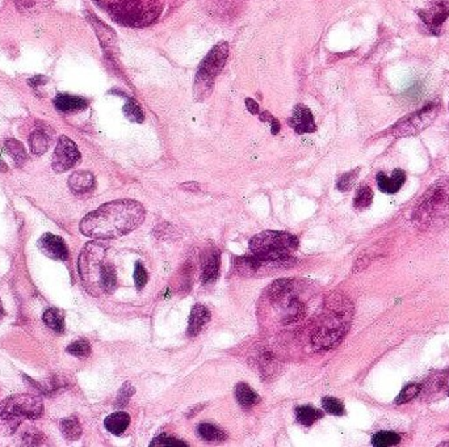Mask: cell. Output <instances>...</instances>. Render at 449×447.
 Returning <instances> with one entry per match:
<instances>
[{"label":"cell","mask_w":449,"mask_h":447,"mask_svg":"<svg viewBox=\"0 0 449 447\" xmlns=\"http://www.w3.org/2000/svg\"><path fill=\"white\" fill-rule=\"evenodd\" d=\"M438 113V103H429L426 107L420 108L417 112L398 121L389 133L396 138L417 135L435 121Z\"/></svg>","instance_id":"cell-8"},{"label":"cell","mask_w":449,"mask_h":447,"mask_svg":"<svg viewBox=\"0 0 449 447\" xmlns=\"http://www.w3.org/2000/svg\"><path fill=\"white\" fill-rule=\"evenodd\" d=\"M161 12L159 0H120L109 15L127 27H146L155 22Z\"/></svg>","instance_id":"cell-7"},{"label":"cell","mask_w":449,"mask_h":447,"mask_svg":"<svg viewBox=\"0 0 449 447\" xmlns=\"http://www.w3.org/2000/svg\"><path fill=\"white\" fill-rule=\"evenodd\" d=\"M67 353L78 358H86L91 354V345L86 340H78L67 346Z\"/></svg>","instance_id":"cell-32"},{"label":"cell","mask_w":449,"mask_h":447,"mask_svg":"<svg viewBox=\"0 0 449 447\" xmlns=\"http://www.w3.org/2000/svg\"><path fill=\"white\" fill-rule=\"evenodd\" d=\"M420 388H422V386L418 383H411L406 386V387L401 391V394L398 395L396 400L397 404H405L407 402L413 400V399L420 393Z\"/></svg>","instance_id":"cell-34"},{"label":"cell","mask_w":449,"mask_h":447,"mask_svg":"<svg viewBox=\"0 0 449 447\" xmlns=\"http://www.w3.org/2000/svg\"><path fill=\"white\" fill-rule=\"evenodd\" d=\"M130 425V416L125 412H116L108 416L104 421V426L109 433L115 436H121Z\"/></svg>","instance_id":"cell-19"},{"label":"cell","mask_w":449,"mask_h":447,"mask_svg":"<svg viewBox=\"0 0 449 447\" xmlns=\"http://www.w3.org/2000/svg\"><path fill=\"white\" fill-rule=\"evenodd\" d=\"M106 257L107 247L99 242L86 244L79 256L80 278L92 295L111 294L116 288V270Z\"/></svg>","instance_id":"cell-2"},{"label":"cell","mask_w":449,"mask_h":447,"mask_svg":"<svg viewBox=\"0 0 449 447\" xmlns=\"http://www.w3.org/2000/svg\"><path fill=\"white\" fill-rule=\"evenodd\" d=\"M296 413H297V418H299V423L305 426L313 425L317 420H320L322 416H323L321 411L313 408L311 405L299 406L297 411H296Z\"/></svg>","instance_id":"cell-28"},{"label":"cell","mask_w":449,"mask_h":447,"mask_svg":"<svg viewBox=\"0 0 449 447\" xmlns=\"http://www.w3.org/2000/svg\"><path fill=\"white\" fill-rule=\"evenodd\" d=\"M46 83H48V78H45L43 75H37V76H34V78L28 80V85L33 87V88L43 87Z\"/></svg>","instance_id":"cell-41"},{"label":"cell","mask_w":449,"mask_h":447,"mask_svg":"<svg viewBox=\"0 0 449 447\" xmlns=\"http://www.w3.org/2000/svg\"><path fill=\"white\" fill-rule=\"evenodd\" d=\"M418 16L434 34H439L441 25L448 19L449 0H428L425 8L418 11Z\"/></svg>","instance_id":"cell-10"},{"label":"cell","mask_w":449,"mask_h":447,"mask_svg":"<svg viewBox=\"0 0 449 447\" xmlns=\"http://www.w3.org/2000/svg\"><path fill=\"white\" fill-rule=\"evenodd\" d=\"M150 446H188V445L185 442H183V441L176 439V438L163 434V436L157 437L150 444Z\"/></svg>","instance_id":"cell-37"},{"label":"cell","mask_w":449,"mask_h":447,"mask_svg":"<svg viewBox=\"0 0 449 447\" xmlns=\"http://www.w3.org/2000/svg\"><path fill=\"white\" fill-rule=\"evenodd\" d=\"M145 207L134 200H117L87 214L80 222V233L97 240L116 239L134 231L143 224Z\"/></svg>","instance_id":"cell-1"},{"label":"cell","mask_w":449,"mask_h":447,"mask_svg":"<svg viewBox=\"0 0 449 447\" xmlns=\"http://www.w3.org/2000/svg\"><path fill=\"white\" fill-rule=\"evenodd\" d=\"M133 394H134V388H133V386L130 383L124 384V386L121 387L120 393H118L117 406L122 408V406H125V405L128 404L129 399L131 397V395Z\"/></svg>","instance_id":"cell-39"},{"label":"cell","mask_w":449,"mask_h":447,"mask_svg":"<svg viewBox=\"0 0 449 447\" xmlns=\"http://www.w3.org/2000/svg\"><path fill=\"white\" fill-rule=\"evenodd\" d=\"M357 176H359V170H353L342 175L338 180V185H336L338 189L342 192H348L357 180Z\"/></svg>","instance_id":"cell-35"},{"label":"cell","mask_w":449,"mask_h":447,"mask_svg":"<svg viewBox=\"0 0 449 447\" xmlns=\"http://www.w3.org/2000/svg\"><path fill=\"white\" fill-rule=\"evenodd\" d=\"M134 282H136V286H137L138 290L145 288L146 284H148V273H146V269H145V266L142 265L139 261L136 264V269H134Z\"/></svg>","instance_id":"cell-38"},{"label":"cell","mask_w":449,"mask_h":447,"mask_svg":"<svg viewBox=\"0 0 449 447\" xmlns=\"http://www.w3.org/2000/svg\"><path fill=\"white\" fill-rule=\"evenodd\" d=\"M54 0H15L17 11L25 16H34L48 10Z\"/></svg>","instance_id":"cell-20"},{"label":"cell","mask_w":449,"mask_h":447,"mask_svg":"<svg viewBox=\"0 0 449 447\" xmlns=\"http://www.w3.org/2000/svg\"><path fill=\"white\" fill-rule=\"evenodd\" d=\"M322 406H323V409H325L327 413H330V415L342 416L344 415V412H345L342 402H339V400L335 399V397H323Z\"/></svg>","instance_id":"cell-33"},{"label":"cell","mask_w":449,"mask_h":447,"mask_svg":"<svg viewBox=\"0 0 449 447\" xmlns=\"http://www.w3.org/2000/svg\"><path fill=\"white\" fill-rule=\"evenodd\" d=\"M3 314H4V309H3V305H1V300H0V318L3 316Z\"/></svg>","instance_id":"cell-45"},{"label":"cell","mask_w":449,"mask_h":447,"mask_svg":"<svg viewBox=\"0 0 449 447\" xmlns=\"http://www.w3.org/2000/svg\"><path fill=\"white\" fill-rule=\"evenodd\" d=\"M61 432L67 441H78L82 436V426L75 417L64 418L61 421Z\"/></svg>","instance_id":"cell-25"},{"label":"cell","mask_w":449,"mask_h":447,"mask_svg":"<svg viewBox=\"0 0 449 447\" xmlns=\"http://www.w3.org/2000/svg\"><path fill=\"white\" fill-rule=\"evenodd\" d=\"M373 201V192L369 186H362L356 196H355V200H353V206L357 209V210H363V209H366L371 206V203Z\"/></svg>","instance_id":"cell-29"},{"label":"cell","mask_w":449,"mask_h":447,"mask_svg":"<svg viewBox=\"0 0 449 447\" xmlns=\"http://www.w3.org/2000/svg\"><path fill=\"white\" fill-rule=\"evenodd\" d=\"M197 433L206 442H222L226 439V434L220 427L208 423L200 424L197 427Z\"/></svg>","instance_id":"cell-26"},{"label":"cell","mask_w":449,"mask_h":447,"mask_svg":"<svg viewBox=\"0 0 449 447\" xmlns=\"http://www.w3.org/2000/svg\"><path fill=\"white\" fill-rule=\"evenodd\" d=\"M49 145H50V139L43 129H36L31 134L29 146H31V149L34 155L45 154L49 149Z\"/></svg>","instance_id":"cell-23"},{"label":"cell","mask_w":449,"mask_h":447,"mask_svg":"<svg viewBox=\"0 0 449 447\" xmlns=\"http://www.w3.org/2000/svg\"><path fill=\"white\" fill-rule=\"evenodd\" d=\"M259 117H260V121H262V122H272V119L275 118L272 115H271V113H268V112L262 113Z\"/></svg>","instance_id":"cell-44"},{"label":"cell","mask_w":449,"mask_h":447,"mask_svg":"<svg viewBox=\"0 0 449 447\" xmlns=\"http://www.w3.org/2000/svg\"><path fill=\"white\" fill-rule=\"evenodd\" d=\"M449 221V179L435 182L422 200L413 214V224L420 230L440 227Z\"/></svg>","instance_id":"cell-3"},{"label":"cell","mask_w":449,"mask_h":447,"mask_svg":"<svg viewBox=\"0 0 449 447\" xmlns=\"http://www.w3.org/2000/svg\"><path fill=\"white\" fill-rule=\"evenodd\" d=\"M377 180V185L378 189L383 193H387V194H394L398 192L404 184L406 182V173L402 170H394L392 176L387 177L385 173L380 172L376 177Z\"/></svg>","instance_id":"cell-14"},{"label":"cell","mask_w":449,"mask_h":447,"mask_svg":"<svg viewBox=\"0 0 449 447\" xmlns=\"http://www.w3.org/2000/svg\"><path fill=\"white\" fill-rule=\"evenodd\" d=\"M399 442H401V436L393 432H380L374 434L372 438L373 446L377 447L393 446Z\"/></svg>","instance_id":"cell-30"},{"label":"cell","mask_w":449,"mask_h":447,"mask_svg":"<svg viewBox=\"0 0 449 447\" xmlns=\"http://www.w3.org/2000/svg\"><path fill=\"white\" fill-rule=\"evenodd\" d=\"M243 0H208L206 8L213 16L230 17L236 15L238 8L242 6Z\"/></svg>","instance_id":"cell-16"},{"label":"cell","mask_w":449,"mask_h":447,"mask_svg":"<svg viewBox=\"0 0 449 447\" xmlns=\"http://www.w3.org/2000/svg\"><path fill=\"white\" fill-rule=\"evenodd\" d=\"M299 247L294 235L281 231H263L250 242V249L257 258L267 263H283Z\"/></svg>","instance_id":"cell-5"},{"label":"cell","mask_w":449,"mask_h":447,"mask_svg":"<svg viewBox=\"0 0 449 447\" xmlns=\"http://www.w3.org/2000/svg\"><path fill=\"white\" fill-rule=\"evenodd\" d=\"M236 397L238 403L243 408H251L260 402L259 395L250 388L246 383H239L236 387Z\"/></svg>","instance_id":"cell-22"},{"label":"cell","mask_w":449,"mask_h":447,"mask_svg":"<svg viewBox=\"0 0 449 447\" xmlns=\"http://www.w3.org/2000/svg\"><path fill=\"white\" fill-rule=\"evenodd\" d=\"M43 441V436L37 429H29L22 437V444L25 446H38Z\"/></svg>","instance_id":"cell-36"},{"label":"cell","mask_w":449,"mask_h":447,"mask_svg":"<svg viewBox=\"0 0 449 447\" xmlns=\"http://www.w3.org/2000/svg\"><path fill=\"white\" fill-rule=\"evenodd\" d=\"M220 270V252L212 251L203 263V279L204 284H212L218 277Z\"/></svg>","instance_id":"cell-21"},{"label":"cell","mask_w":449,"mask_h":447,"mask_svg":"<svg viewBox=\"0 0 449 447\" xmlns=\"http://www.w3.org/2000/svg\"><path fill=\"white\" fill-rule=\"evenodd\" d=\"M86 19L97 33L103 50L106 52L108 57H113V54L117 50V37L115 31L109 28L107 24H104L100 19H97V16L92 15L91 12H86Z\"/></svg>","instance_id":"cell-11"},{"label":"cell","mask_w":449,"mask_h":447,"mask_svg":"<svg viewBox=\"0 0 449 447\" xmlns=\"http://www.w3.org/2000/svg\"><path fill=\"white\" fill-rule=\"evenodd\" d=\"M43 413L40 397L32 395H13L0 404V434H13L24 418L37 420Z\"/></svg>","instance_id":"cell-4"},{"label":"cell","mask_w":449,"mask_h":447,"mask_svg":"<svg viewBox=\"0 0 449 447\" xmlns=\"http://www.w3.org/2000/svg\"><path fill=\"white\" fill-rule=\"evenodd\" d=\"M289 125L290 128L294 129L297 134H308L315 131L317 129L311 109L305 107L304 104H299L294 107L292 117L289 118Z\"/></svg>","instance_id":"cell-13"},{"label":"cell","mask_w":449,"mask_h":447,"mask_svg":"<svg viewBox=\"0 0 449 447\" xmlns=\"http://www.w3.org/2000/svg\"><path fill=\"white\" fill-rule=\"evenodd\" d=\"M43 323L57 333H62L64 330V315L61 309H49L43 312Z\"/></svg>","instance_id":"cell-24"},{"label":"cell","mask_w":449,"mask_h":447,"mask_svg":"<svg viewBox=\"0 0 449 447\" xmlns=\"http://www.w3.org/2000/svg\"><path fill=\"white\" fill-rule=\"evenodd\" d=\"M54 105L59 112L71 113V112H79V110L86 109L87 105H88V101L83 97L62 94V95H58V96L55 97Z\"/></svg>","instance_id":"cell-17"},{"label":"cell","mask_w":449,"mask_h":447,"mask_svg":"<svg viewBox=\"0 0 449 447\" xmlns=\"http://www.w3.org/2000/svg\"><path fill=\"white\" fill-rule=\"evenodd\" d=\"M211 320V312L203 305H196L191 312L190 325H188V335L197 336L203 330L205 324Z\"/></svg>","instance_id":"cell-18"},{"label":"cell","mask_w":449,"mask_h":447,"mask_svg":"<svg viewBox=\"0 0 449 447\" xmlns=\"http://www.w3.org/2000/svg\"><path fill=\"white\" fill-rule=\"evenodd\" d=\"M246 107L247 110H248L251 115H257V113H259V105H257V103L255 100H252V98H246Z\"/></svg>","instance_id":"cell-42"},{"label":"cell","mask_w":449,"mask_h":447,"mask_svg":"<svg viewBox=\"0 0 449 447\" xmlns=\"http://www.w3.org/2000/svg\"><path fill=\"white\" fill-rule=\"evenodd\" d=\"M80 161V152L74 142L67 137H61L54 149L52 167L55 172L62 173L74 168Z\"/></svg>","instance_id":"cell-9"},{"label":"cell","mask_w":449,"mask_h":447,"mask_svg":"<svg viewBox=\"0 0 449 447\" xmlns=\"http://www.w3.org/2000/svg\"><path fill=\"white\" fill-rule=\"evenodd\" d=\"M69 188L76 194H85L95 189V176L88 170L74 172L69 179Z\"/></svg>","instance_id":"cell-15"},{"label":"cell","mask_w":449,"mask_h":447,"mask_svg":"<svg viewBox=\"0 0 449 447\" xmlns=\"http://www.w3.org/2000/svg\"><path fill=\"white\" fill-rule=\"evenodd\" d=\"M6 149L8 152V155L11 156L13 161L16 163L17 167H22V164L27 160V152L22 146V143L16 139H7L6 140Z\"/></svg>","instance_id":"cell-27"},{"label":"cell","mask_w":449,"mask_h":447,"mask_svg":"<svg viewBox=\"0 0 449 447\" xmlns=\"http://www.w3.org/2000/svg\"><path fill=\"white\" fill-rule=\"evenodd\" d=\"M95 4H97L100 8L106 10V11H112L116 6H117L118 1L120 0H94Z\"/></svg>","instance_id":"cell-40"},{"label":"cell","mask_w":449,"mask_h":447,"mask_svg":"<svg viewBox=\"0 0 449 447\" xmlns=\"http://www.w3.org/2000/svg\"><path fill=\"white\" fill-rule=\"evenodd\" d=\"M38 248L43 255L52 260L66 261L69 258V249L64 239L53 234H43L38 240Z\"/></svg>","instance_id":"cell-12"},{"label":"cell","mask_w":449,"mask_h":447,"mask_svg":"<svg viewBox=\"0 0 449 447\" xmlns=\"http://www.w3.org/2000/svg\"><path fill=\"white\" fill-rule=\"evenodd\" d=\"M271 125H272V130H271L272 135L278 134V133H280V129H281V125H280V121H278V118H273L272 122H271Z\"/></svg>","instance_id":"cell-43"},{"label":"cell","mask_w":449,"mask_h":447,"mask_svg":"<svg viewBox=\"0 0 449 447\" xmlns=\"http://www.w3.org/2000/svg\"><path fill=\"white\" fill-rule=\"evenodd\" d=\"M122 112H124L125 117L128 118L129 121H131V122L141 124L145 119L143 110L141 109V107L134 100H128V103L122 108Z\"/></svg>","instance_id":"cell-31"},{"label":"cell","mask_w":449,"mask_h":447,"mask_svg":"<svg viewBox=\"0 0 449 447\" xmlns=\"http://www.w3.org/2000/svg\"><path fill=\"white\" fill-rule=\"evenodd\" d=\"M229 55V45L224 41L214 45L199 66L193 85V95L197 101H204L213 91L214 79L224 68Z\"/></svg>","instance_id":"cell-6"}]
</instances>
